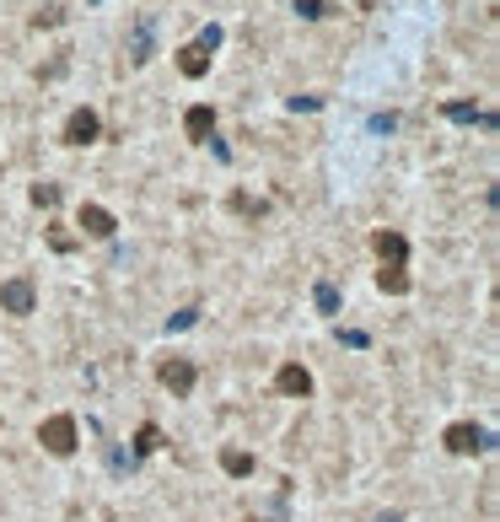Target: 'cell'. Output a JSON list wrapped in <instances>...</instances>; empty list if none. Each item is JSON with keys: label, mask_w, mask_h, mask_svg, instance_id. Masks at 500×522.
Masks as SVG:
<instances>
[{"label": "cell", "mask_w": 500, "mask_h": 522, "mask_svg": "<svg viewBox=\"0 0 500 522\" xmlns=\"http://www.w3.org/2000/svg\"><path fill=\"white\" fill-rule=\"evenodd\" d=\"M38 441H43V452H54V458H70V452H76V441H81L76 415H49V420L38 426Z\"/></svg>", "instance_id": "obj_1"}, {"label": "cell", "mask_w": 500, "mask_h": 522, "mask_svg": "<svg viewBox=\"0 0 500 522\" xmlns=\"http://www.w3.org/2000/svg\"><path fill=\"white\" fill-rule=\"evenodd\" d=\"M0 307H6L12 318L38 312V286H33V275H12V280H0Z\"/></svg>", "instance_id": "obj_2"}, {"label": "cell", "mask_w": 500, "mask_h": 522, "mask_svg": "<svg viewBox=\"0 0 500 522\" xmlns=\"http://www.w3.org/2000/svg\"><path fill=\"white\" fill-rule=\"evenodd\" d=\"M157 377H162V388H167L173 399H188V394H194V382H199L194 361H183V356H167V361L157 366Z\"/></svg>", "instance_id": "obj_3"}, {"label": "cell", "mask_w": 500, "mask_h": 522, "mask_svg": "<svg viewBox=\"0 0 500 522\" xmlns=\"http://www.w3.org/2000/svg\"><path fill=\"white\" fill-rule=\"evenodd\" d=\"M442 441H447V452H458V458H473V452H484V447H489V436H484L473 420L447 426V436H442Z\"/></svg>", "instance_id": "obj_4"}, {"label": "cell", "mask_w": 500, "mask_h": 522, "mask_svg": "<svg viewBox=\"0 0 500 522\" xmlns=\"http://www.w3.org/2000/svg\"><path fill=\"white\" fill-rule=\"evenodd\" d=\"M274 394H280V399H307V394H312V372H307L302 361H285V366L274 372Z\"/></svg>", "instance_id": "obj_5"}, {"label": "cell", "mask_w": 500, "mask_h": 522, "mask_svg": "<svg viewBox=\"0 0 500 522\" xmlns=\"http://www.w3.org/2000/svg\"><path fill=\"white\" fill-rule=\"evenodd\" d=\"M97 135H103V119L92 108H76V113L65 119V146H92Z\"/></svg>", "instance_id": "obj_6"}, {"label": "cell", "mask_w": 500, "mask_h": 522, "mask_svg": "<svg viewBox=\"0 0 500 522\" xmlns=\"http://www.w3.org/2000/svg\"><path fill=\"white\" fill-rule=\"evenodd\" d=\"M183 135H188V141H210V135H216V108H210V103H194V108L183 113Z\"/></svg>", "instance_id": "obj_7"}, {"label": "cell", "mask_w": 500, "mask_h": 522, "mask_svg": "<svg viewBox=\"0 0 500 522\" xmlns=\"http://www.w3.org/2000/svg\"><path fill=\"white\" fill-rule=\"evenodd\" d=\"M76 226H81L87 237H113V232H119V221H113V211H103V205H81V216H76Z\"/></svg>", "instance_id": "obj_8"}, {"label": "cell", "mask_w": 500, "mask_h": 522, "mask_svg": "<svg viewBox=\"0 0 500 522\" xmlns=\"http://www.w3.org/2000/svg\"><path fill=\"white\" fill-rule=\"evenodd\" d=\"M178 71H183L188 81H204V76H210V54H204L199 43H183V49H178Z\"/></svg>", "instance_id": "obj_9"}, {"label": "cell", "mask_w": 500, "mask_h": 522, "mask_svg": "<svg viewBox=\"0 0 500 522\" xmlns=\"http://www.w3.org/2000/svg\"><path fill=\"white\" fill-rule=\"evenodd\" d=\"M372 248H377V258H382V265H404V258H409L404 232H377V237H372Z\"/></svg>", "instance_id": "obj_10"}, {"label": "cell", "mask_w": 500, "mask_h": 522, "mask_svg": "<svg viewBox=\"0 0 500 522\" xmlns=\"http://www.w3.org/2000/svg\"><path fill=\"white\" fill-rule=\"evenodd\" d=\"M377 286H382L388 296H404V291H409V270H404V265H382V270H377Z\"/></svg>", "instance_id": "obj_11"}, {"label": "cell", "mask_w": 500, "mask_h": 522, "mask_svg": "<svg viewBox=\"0 0 500 522\" xmlns=\"http://www.w3.org/2000/svg\"><path fill=\"white\" fill-rule=\"evenodd\" d=\"M221 469H227V474H237V480H242V474H253V452L227 447V452H221Z\"/></svg>", "instance_id": "obj_12"}, {"label": "cell", "mask_w": 500, "mask_h": 522, "mask_svg": "<svg viewBox=\"0 0 500 522\" xmlns=\"http://www.w3.org/2000/svg\"><path fill=\"white\" fill-rule=\"evenodd\" d=\"M157 447H162V431H157V426L146 420V426H140V431H135V452H140V458H151V452H157Z\"/></svg>", "instance_id": "obj_13"}, {"label": "cell", "mask_w": 500, "mask_h": 522, "mask_svg": "<svg viewBox=\"0 0 500 522\" xmlns=\"http://www.w3.org/2000/svg\"><path fill=\"white\" fill-rule=\"evenodd\" d=\"M296 12H302L307 22H318V17H328V12H334V0H296Z\"/></svg>", "instance_id": "obj_14"}, {"label": "cell", "mask_w": 500, "mask_h": 522, "mask_svg": "<svg viewBox=\"0 0 500 522\" xmlns=\"http://www.w3.org/2000/svg\"><path fill=\"white\" fill-rule=\"evenodd\" d=\"M33 205H59V183H33Z\"/></svg>", "instance_id": "obj_15"}, {"label": "cell", "mask_w": 500, "mask_h": 522, "mask_svg": "<svg viewBox=\"0 0 500 522\" xmlns=\"http://www.w3.org/2000/svg\"><path fill=\"white\" fill-rule=\"evenodd\" d=\"M232 211H237V216H264V205L248 200V194H232Z\"/></svg>", "instance_id": "obj_16"}]
</instances>
